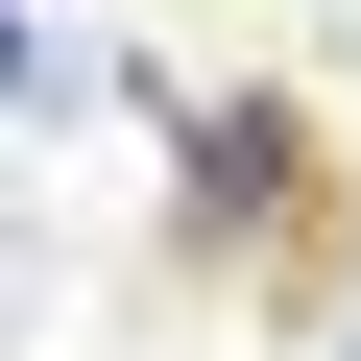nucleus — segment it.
Instances as JSON below:
<instances>
[{
	"label": "nucleus",
	"instance_id": "f257e3e1",
	"mask_svg": "<svg viewBox=\"0 0 361 361\" xmlns=\"http://www.w3.org/2000/svg\"><path fill=\"white\" fill-rule=\"evenodd\" d=\"M25 97H49V0H0V121H25Z\"/></svg>",
	"mask_w": 361,
	"mask_h": 361
},
{
	"label": "nucleus",
	"instance_id": "f03ea898",
	"mask_svg": "<svg viewBox=\"0 0 361 361\" xmlns=\"http://www.w3.org/2000/svg\"><path fill=\"white\" fill-rule=\"evenodd\" d=\"M337 361H361V337H337Z\"/></svg>",
	"mask_w": 361,
	"mask_h": 361
}]
</instances>
